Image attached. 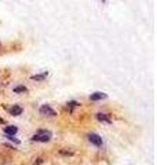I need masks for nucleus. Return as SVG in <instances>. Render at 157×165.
Here are the masks:
<instances>
[{
    "instance_id": "nucleus-1",
    "label": "nucleus",
    "mask_w": 157,
    "mask_h": 165,
    "mask_svg": "<svg viewBox=\"0 0 157 165\" xmlns=\"http://www.w3.org/2000/svg\"><path fill=\"white\" fill-rule=\"evenodd\" d=\"M51 138H53V134L47 129H40L36 134L32 136V140L33 142H41V143H46V142H50Z\"/></svg>"
},
{
    "instance_id": "nucleus-2",
    "label": "nucleus",
    "mask_w": 157,
    "mask_h": 165,
    "mask_svg": "<svg viewBox=\"0 0 157 165\" xmlns=\"http://www.w3.org/2000/svg\"><path fill=\"white\" fill-rule=\"evenodd\" d=\"M39 113H40V116H43V117H55L57 116L55 110H54L50 105H41L39 109Z\"/></svg>"
},
{
    "instance_id": "nucleus-3",
    "label": "nucleus",
    "mask_w": 157,
    "mask_h": 165,
    "mask_svg": "<svg viewBox=\"0 0 157 165\" xmlns=\"http://www.w3.org/2000/svg\"><path fill=\"white\" fill-rule=\"evenodd\" d=\"M88 140L91 142L92 145L98 146V147H101L102 143H104V142H102V138H101V136H99L98 134H90V135H88Z\"/></svg>"
},
{
    "instance_id": "nucleus-4",
    "label": "nucleus",
    "mask_w": 157,
    "mask_h": 165,
    "mask_svg": "<svg viewBox=\"0 0 157 165\" xmlns=\"http://www.w3.org/2000/svg\"><path fill=\"white\" fill-rule=\"evenodd\" d=\"M22 112H24V109H22L21 106H18V105H12L10 109H8V113H10L11 116H21Z\"/></svg>"
},
{
    "instance_id": "nucleus-5",
    "label": "nucleus",
    "mask_w": 157,
    "mask_h": 165,
    "mask_svg": "<svg viewBox=\"0 0 157 165\" xmlns=\"http://www.w3.org/2000/svg\"><path fill=\"white\" fill-rule=\"evenodd\" d=\"M106 98V94L104 92H94L90 95V100H94V102H97V100H102Z\"/></svg>"
},
{
    "instance_id": "nucleus-6",
    "label": "nucleus",
    "mask_w": 157,
    "mask_h": 165,
    "mask_svg": "<svg viewBox=\"0 0 157 165\" xmlns=\"http://www.w3.org/2000/svg\"><path fill=\"white\" fill-rule=\"evenodd\" d=\"M97 118L99 120V121H104V123H112L110 116H109V114H105V113H98Z\"/></svg>"
},
{
    "instance_id": "nucleus-7",
    "label": "nucleus",
    "mask_w": 157,
    "mask_h": 165,
    "mask_svg": "<svg viewBox=\"0 0 157 165\" xmlns=\"http://www.w3.org/2000/svg\"><path fill=\"white\" fill-rule=\"evenodd\" d=\"M3 131H4V134H7L8 136H12L14 134H17V128H15V127H12V125L6 127V128L3 129Z\"/></svg>"
},
{
    "instance_id": "nucleus-8",
    "label": "nucleus",
    "mask_w": 157,
    "mask_h": 165,
    "mask_svg": "<svg viewBox=\"0 0 157 165\" xmlns=\"http://www.w3.org/2000/svg\"><path fill=\"white\" fill-rule=\"evenodd\" d=\"M14 92L15 94H20V92H28V88L25 85H18V87L14 88Z\"/></svg>"
},
{
    "instance_id": "nucleus-9",
    "label": "nucleus",
    "mask_w": 157,
    "mask_h": 165,
    "mask_svg": "<svg viewBox=\"0 0 157 165\" xmlns=\"http://www.w3.org/2000/svg\"><path fill=\"white\" fill-rule=\"evenodd\" d=\"M46 76H47V72H44L43 74H35V76H32V80H44L46 78Z\"/></svg>"
},
{
    "instance_id": "nucleus-10",
    "label": "nucleus",
    "mask_w": 157,
    "mask_h": 165,
    "mask_svg": "<svg viewBox=\"0 0 157 165\" xmlns=\"http://www.w3.org/2000/svg\"><path fill=\"white\" fill-rule=\"evenodd\" d=\"M76 106H79V102H76V100H72V102L66 103V107H68V109H72V107H76Z\"/></svg>"
},
{
    "instance_id": "nucleus-11",
    "label": "nucleus",
    "mask_w": 157,
    "mask_h": 165,
    "mask_svg": "<svg viewBox=\"0 0 157 165\" xmlns=\"http://www.w3.org/2000/svg\"><path fill=\"white\" fill-rule=\"evenodd\" d=\"M0 46H2V44H0Z\"/></svg>"
}]
</instances>
